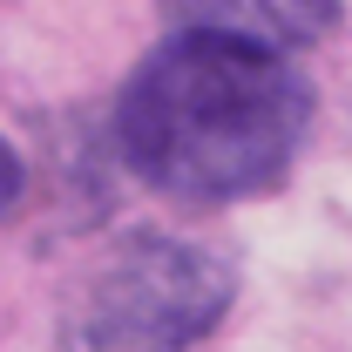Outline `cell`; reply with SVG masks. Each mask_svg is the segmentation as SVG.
Here are the masks:
<instances>
[{"label": "cell", "mask_w": 352, "mask_h": 352, "mask_svg": "<svg viewBox=\"0 0 352 352\" xmlns=\"http://www.w3.org/2000/svg\"><path fill=\"white\" fill-rule=\"evenodd\" d=\"M176 28H210L264 47H311L339 28V0H163Z\"/></svg>", "instance_id": "cell-3"}, {"label": "cell", "mask_w": 352, "mask_h": 352, "mask_svg": "<svg viewBox=\"0 0 352 352\" xmlns=\"http://www.w3.org/2000/svg\"><path fill=\"white\" fill-rule=\"evenodd\" d=\"M14 197H21V156H14V142L0 135V217L14 210Z\"/></svg>", "instance_id": "cell-4"}, {"label": "cell", "mask_w": 352, "mask_h": 352, "mask_svg": "<svg viewBox=\"0 0 352 352\" xmlns=\"http://www.w3.org/2000/svg\"><path fill=\"white\" fill-rule=\"evenodd\" d=\"M237 271L183 237L135 230L68 305V352H190L230 311Z\"/></svg>", "instance_id": "cell-2"}, {"label": "cell", "mask_w": 352, "mask_h": 352, "mask_svg": "<svg viewBox=\"0 0 352 352\" xmlns=\"http://www.w3.org/2000/svg\"><path fill=\"white\" fill-rule=\"evenodd\" d=\"M311 129V82L285 47L183 28L129 75L116 149L176 204H237L278 190Z\"/></svg>", "instance_id": "cell-1"}]
</instances>
